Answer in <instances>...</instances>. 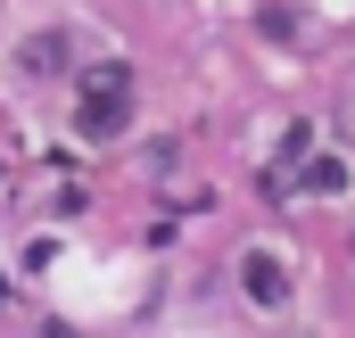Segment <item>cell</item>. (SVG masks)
Listing matches in <instances>:
<instances>
[{"label": "cell", "instance_id": "cell-1", "mask_svg": "<svg viewBox=\"0 0 355 338\" xmlns=\"http://www.w3.org/2000/svg\"><path fill=\"white\" fill-rule=\"evenodd\" d=\"M124 124H132V75L124 66H99L91 91H83V107H75V132L83 141H116Z\"/></svg>", "mask_w": 355, "mask_h": 338}, {"label": "cell", "instance_id": "cell-2", "mask_svg": "<svg viewBox=\"0 0 355 338\" xmlns=\"http://www.w3.org/2000/svg\"><path fill=\"white\" fill-rule=\"evenodd\" d=\"M240 297H248V305H289V272H281V256H265V248H248L240 256Z\"/></svg>", "mask_w": 355, "mask_h": 338}, {"label": "cell", "instance_id": "cell-3", "mask_svg": "<svg viewBox=\"0 0 355 338\" xmlns=\"http://www.w3.org/2000/svg\"><path fill=\"white\" fill-rule=\"evenodd\" d=\"M306 190H314V198L347 190V166H339V157H306Z\"/></svg>", "mask_w": 355, "mask_h": 338}, {"label": "cell", "instance_id": "cell-4", "mask_svg": "<svg viewBox=\"0 0 355 338\" xmlns=\"http://www.w3.org/2000/svg\"><path fill=\"white\" fill-rule=\"evenodd\" d=\"M25 66H33V75H58V66H67V42H58V33L25 42Z\"/></svg>", "mask_w": 355, "mask_h": 338}, {"label": "cell", "instance_id": "cell-5", "mask_svg": "<svg viewBox=\"0 0 355 338\" xmlns=\"http://www.w3.org/2000/svg\"><path fill=\"white\" fill-rule=\"evenodd\" d=\"M42 338H83V330H67V322H50V330H42Z\"/></svg>", "mask_w": 355, "mask_h": 338}, {"label": "cell", "instance_id": "cell-6", "mask_svg": "<svg viewBox=\"0 0 355 338\" xmlns=\"http://www.w3.org/2000/svg\"><path fill=\"white\" fill-rule=\"evenodd\" d=\"M0 305H8V281H0Z\"/></svg>", "mask_w": 355, "mask_h": 338}]
</instances>
